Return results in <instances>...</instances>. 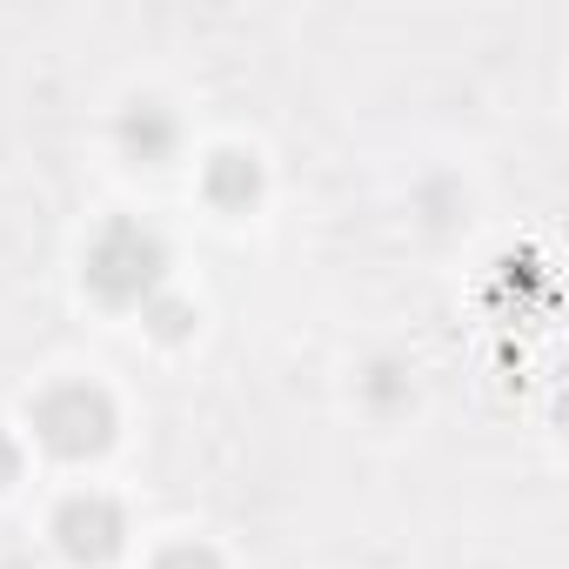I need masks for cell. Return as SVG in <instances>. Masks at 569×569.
Segmentation results:
<instances>
[{
	"mask_svg": "<svg viewBox=\"0 0 569 569\" xmlns=\"http://www.w3.org/2000/svg\"><path fill=\"white\" fill-rule=\"evenodd\" d=\"M168 281V241L141 221H108L94 241H88V289L114 309H148Z\"/></svg>",
	"mask_w": 569,
	"mask_h": 569,
	"instance_id": "1",
	"label": "cell"
},
{
	"mask_svg": "<svg viewBox=\"0 0 569 569\" xmlns=\"http://www.w3.org/2000/svg\"><path fill=\"white\" fill-rule=\"evenodd\" d=\"M28 422H34L41 449H54V456H68V462L101 456V449L114 442V429H121L114 396H108L101 382H54V389H41L34 409H28Z\"/></svg>",
	"mask_w": 569,
	"mask_h": 569,
	"instance_id": "2",
	"label": "cell"
},
{
	"mask_svg": "<svg viewBox=\"0 0 569 569\" xmlns=\"http://www.w3.org/2000/svg\"><path fill=\"white\" fill-rule=\"evenodd\" d=\"M54 542H61V556H74V562H108V556H121V542H128V516H121L114 496L81 489V496H68V502L54 509Z\"/></svg>",
	"mask_w": 569,
	"mask_h": 569,
	"instance_id": "3",
	"label": "cell"
},
{
	"mask_svg": "<svg viewBox=\"0 0 569 569\" xmlns=\"http://www.w3.org/2000/svg\"><path fill=\"white\" fill-rule=\"evenodd\" d=\"M121 148H128L134 161H168V154L181 148V121H174V108H161V101H134V108L121 114Z\"/></svg>",
	"mask_w": 569,
	"mask_h": 569,
	"instance_id": "4",
	"label": "cell"
},
{
	"mask_svg": "<svg viewBox=\"0 0 569 569\" xmlns=\"http://www.w3.org/2000/svg\"><path fill=\"white\" fill-rule=\"evenodd\" d=\"M201 188H208V201H214V208H248V201L261 194V161H254V154H241V148H221V154H208Z\"/></svg>",
	"mask_w": 569,
	"mask_h": 569,
	"instance_id": "5",
	"label": "cell"
},
{
	"mask_svg": "<svg viewBox=\"0 0 569 569\" xmlns=\"http://www.w3.org/2000/svg\"><path fill=\"white\" fill-rule=\"evenodd\" d=\"M154 569H221V556H214L208 542H168V549L154 556Z\"/></svg>",
	"mask_w": 569,
	"mask_h": 569,
	"instance_id": "6",
	"label": "cell"
},
{
	"mask_svg": "<svg viewBox=\"0 0 569 569\" xmlns=\"http://www.w3.org/2000/svg\"><path fill=\"white\" fill-rule=\"evenodd\" d=\"M148 322H154V336H161V342H174V336H188L194 309H188V302H148Z\"/></svg>",
	"mask_w": 569,
	"mask_h": 569,
	"instance_id": "7",
	"label": "cell"
},
{
	"mask_svg": "<svg viewBox=\"0 0 569 569\" xmlns=\"http://www.w3.org/2000/svg\"><path fill=\"white\" fill-rule=\"evenodd\" d=\"M14 476H21V449L0 436V482H14Z\"/></svg>",
	"mask_w": 569,
	"mask_h": 569,
	"instance_id": "8",
	"label": "cell"
}]
</instances>
